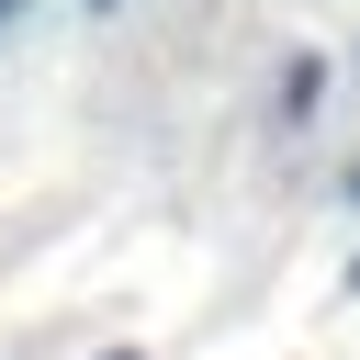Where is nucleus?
I'll return each mask as SVG.
<instances>
[{"mask_svg": "<svg viewBox=\"0 0 360 360\" xmlns=\"http://www.w3.org/2000/svg\"><path fill=\"white\" fill-rule=\"evenodd\" d=\"M315 101H326V56H292L281 68V124H304Z\"/></svg>", "mask_w": 360, "mask_h": 360, "instance_id": "f257e3e1", "label": "nucleus"}, {"mask_svg": "<svg viewBox=\"0 0 360 360\" xmlns=\"http://www.w3.org/2000/svg\"><path fill=\"white\" fill-rule=\"evenodd\" d=\"M101 360H135V349H101Z\"/></svg>", "mask_w": 360, "mask_h": 360, "instance_id": "f03ea898", "label": "nucleus"}, {"mask_svg": "<svg viewBox=\"0 0 360 360\" xmlns=\"http://www.w3.org/2000/svg\"><path fill=\"white\" fill-rule=\"evenodd\" d=\"M349 202H360V169H349Z\"/></svg>", "mask_w": 360, "mask_h": 360, "instance_id": "7ed1b4c3", "label": "nucleus"}, {"mask_svg": "<svg viewBox=\"0 0 360 360\" xmlns=\"http://www.w3.org/2000/svg\"><path fill=\"white\" fill-rule=\"evenodd\" d=\"M90 11H124V0H90Z\"/></svg>", "mask_w": 360, "mask_h": 360, "instance_id": "20e7f679", "label": "nucleus"}, {"mask_svg": "<svg viewBox=\"0 0 360 360\" xmlns=\"http://www.w3.org/2000/svg\"><path fill=\"white\" fill-rule=\"evenodd\" d=\"M349 292H360V270H349Z\"/></svg>", "mask_w": 360, "mask_h": 360, "instance_id": "39448f33", "label": "nucleus"}, {"mask_svg": "<svg viewBox=\"0 0 360 360\" xmlns=\"http://www.w3.org/2000/svg\"><path fill=\"white\" fill-rule=\"evenodd\" d=\"M0 22H11V0H0Z\"/></svg>", "mask_w": 360, "mask_h": 360, "instance_id": "423d86ee", "label": "nucleus"}, {"mask_svg": "<svg viewBox=\"0 0 360 360\" xmlns=\"http://www.w3.org/2000/svg\"><path fill=\"white\" fill-rule=\"evenodd\" d=\"M11 11H22V0H11Z\"/></svg>", "mask_w": 360, "mask_h": 360, "instance_id": "0eeeda50", "label": "nucleus"}]
</instances>
